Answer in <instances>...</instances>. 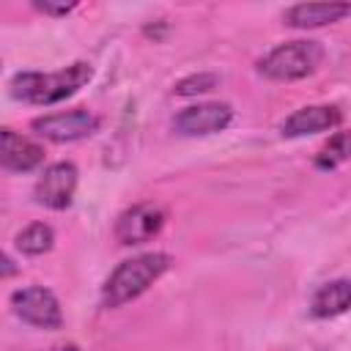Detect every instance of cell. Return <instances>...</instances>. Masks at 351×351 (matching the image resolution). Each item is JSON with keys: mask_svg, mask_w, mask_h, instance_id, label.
<instances>
[{"mask_svg": "<svg viewBox=\"0 0 351 351\" xmlns=\"http://www.w3.org/2000/svg\"><path fill=\"white\" fill-rule=\"evenodd\" d=\"M93 69L82 60L60 69V71H19L11 77L8 90L14 99L27 101V104H58L63 99H69L71 93H77L88 80H90Z\"/></svg>", "mask_w": 351, "mask_h": 351, "instance_id": "1", "label": "cell"}, {"mask_svg": "<svg viewBox=\"0 0 351 351\" xmlns=\"http://www.w3.org/2000/svg\"><path fill=\"white\" fill-rule=\"evenodd\" d=\"M167 269H170V255H165V252H143L137 258L121 261L101 288V304L104 307H121V304L137 299Z\"/></svg>", "mask_w": 351, "mask_h": 351, "instance_id": "2", "label": "cell"}, {"mask_svg": "<svg viewBox=\"0 0 351 351\" xmlns=\"http://www.w3.org/2000/svg\"><path fill=\"white\" fill-rule=\"evenodd\" d=\"M321 60H324V47L318 41L296 38V41H285L274 47L266 58H261L258 71L269 80L291 82V80L310 77L321 66Z\"/></svg>", "mask_w": 351, "mask_h": 351, "instance_id": "3", "label": "cell"}, {"mask_svg": "<svg viewBox=\"0 0 351 351\" xmlns=\"http://www.w3.org/2000/svg\"><path fill=\"white\" fill-rule=\"evenodd\" d=\"M11 307L25 324L38 326V329H58L63 324L60 302L55 299V293L49 288H41V285L14 291L11 293Z\"/></svg>", "mask_w": 351, "mask_h": 351, "instance_id": "4", "label": "cell"}, {"mask_svg": "<svg viewBox=\"0 0 351 351\" xmlns=\"http://www.w3.org/2000/svg\"><path fill=\"white\" fill-rule=\"evenodd\" d=\"M33 132L52 140V143H74L82 137H90L99 129V118L88 110H66V112H52L44 118H36Z\"/></svg>", "mask_w": 351, "mask_h": 351, "instance_id": "5", "label": "cell"}, {"mask_svg": "<svg viewBox=\"0 0 351 351\" xmlns=\"http://www.w3.org/2000/svg\"><path fill=\"white\" fill-rule=\"evenodd\" d=\"M233 121V110L225 101H203V104H192L184 107L176 118H173V129L184 137H203V134H214L228 129V123Z\"/></svg>", "mask_w": 351, "mask_h": 351, "instance_id": "6", "label": "cell"}, {"mask_svg": "<svg viewBox=\"0 0 351 351\" xmlns=\"http://www.w3.org/2000/svg\"><path fill=\"white\" fill-rule=\"evenodd\" d=\"M74 189H77V167L71 162H55L41 173L33 192H36V200L41 206L63 211L71 206Z\"/></svg>", "mask_w": 351, "mask_h": 351, "instance_id": "7", "label": "cell"}, {"mask_svg": "<svg viewBox=\"0 0 351 351\" xmlns=\"http://www.w3.org/2000/svg\"><path fill=\"white\" fill-rule=\"evenodd\" d=\"M165 225V214L159 206L154 203H137L132 208H126L118 222H115V239L126 247L132 244H145L151 241Z\"/></svg>", "mask_w": 351, "mask_h": 351, "instance_id": "8", "label": "cell"}, {"mask_svg": "<svg viewBox=\"0 0 351 351\" xmlns=\"http://www.w3.org/2000/svg\"><path fill=\"white\" fill-rule=\"evenodd\" d=\"M340 118H343V112L335 104H310V107L291 112L282 121L280 132H282V137H304V134L335 129L340 123Z\"/></svg>", "mask_w": 351, "mask_h": 351, "instance_id": "9", "label": "cell"}, {"mask_svg": "<svg viewBox=\"0 0 351 351\" xmlns=\"http://www.w3.org/2000/svg\"><path fill=\"white\" fill-rule=\"evenodd\" d=\"M0 162H3L5 170L27 173V170H33L44 162V148L38 143L16 134L14 129H3V134H0Z\"/></svg>", "mask_w": 351, "mask_h": 351, "instance_id": "10", "label": "cell"}, {"mask_svg": "<svg viewBox=\"0 0 351 351\" xmlns=\"http://www.w3.org/2000/svg\"><path fill=\"white\" fill-rule=\"evenodd\" d=\"M346 16H351V3H296L282 14L285 25L302 27V30L335 25Z\"/></svg>", "mask_w": 351, "mask_h": 351, "instance_id": "11", "label": "cell"}, {"mask_svg": "<svg viewBox=\"0 0 351 351\" xmlns=\"http://www.w3.org/2000/svg\"><path fill=\"white\" fill-rule=\"evenodd\" d=\"M351 310V280H332L324 282L310 302V313L315 318H335Z\"/></svg>", "mask_w": 351, "mask_h": 351, "instance_id": "12", "label": "cell"}, {"mask_svg": "<svg viewBox=\"0 0 351 351\" xmlns=\"http://www.w3.org/2000/svg\"><path fill=\"white\" fill-rule=\"evenodd\" d=\"M348 159H351V129L337 132L335 137H329V143L315 156V167L318 170H335L337 165H343Z\"/></svg>", "mask_w": 351, "mask_h": 351, "instance_id": "13", "label": "cell"}, {"mask_svg": "<svg viewBox=\"0 0 351 351\" xmlns=\"http://www.w3.org/2000/svg\"><path fill=\"white\" fill-rule=\"evenodd\" d=\"M52 241H55V233L49 225L44 222H33L27 225L19 236H16V247L25 252V255H44L52 250Z\"/></svg>", "mask_w": 351, "mask_h": 351, "instance_id": "14", "label": "cell"}, {"mask_svg": "<svg viewBox=\"0 0 351 351\" xmlns=\"http://www.w3.org/2000/svg\"><path fill=\"white\" fill-rule=\"evenodd\" d=\"M217 82H219V77H217V74H192V77H186V80H181V82L176 85V93H178V96L206 93V90L217 88Z\"/></svg>", "mask_w": 351, "mask_h": 351, "instance_id": "15", "label": "cell"}, {"mask_svg": "<svg viewBox=\"0 0 351 351\" xmlns=\"http://www.w3.org/2000/svg\"><path fill=\"white\" fill-rule=\"evenodd\" d=\"M33 8L41 11V14H49V16H63L69 11L77 8V3H49V0H33Z\"/></svg>", "mask_w": 351, "mask_h": 351, "instance_id": "16", "label": "cell"}, {"mask_svg": "<svg viewBox=\"0 0 351 351\" xmlns=\"http://www.w3.org/2000/svg\"><path fill=\"white\" fill-rule=\"evenodd\" d=\"M52 351H80V348H77L74 343H63V346H55Z\"/></svg>", "mask_w": 351, "mask_h": 351, "instance_id": "17", "label": "cell"}]
</instances>
